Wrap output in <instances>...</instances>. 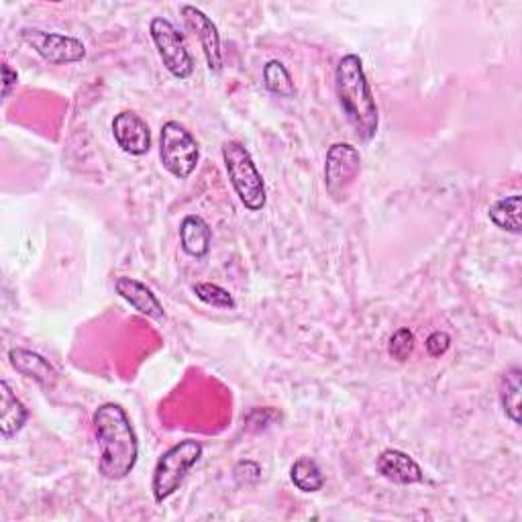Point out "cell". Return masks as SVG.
<instances>
[{
	"label": "cell",
	"mask_w": 522,
	"mask_h": 522,
	"mask_svg": "<svg viewBox=\"0 0 522 522\" xmlns=\"http://www.w3.org/2000/svg\"><path fill=\"white\" fill-rule=\"evenodd\" d=\"M92 425L100 449V476L111 482L127 480L139 459V439L129 414L121 404L104 402L94 410Z\"/></svg>",
	"instance_id": "cell-1"
},
{
	"label": "cell",
	"mask_w": 522,
	"mask_h": 522,
	"mask_svg": "<svg viewBox=\"0 0 522 522\" xmlns=\"http://www.w3.org/2000/svg\"><path fill=\"white\" fill-rule=\"evenodd\" d=\"M335 92L355 135L361 141H372L378 135L380 113L359 56L347 54L339 60L335 68Z\"/></svg>",
	"instance_id": "cell-2"
},
{
	"label": "cell",
	"mask_w": 522,
	"mask_h": 522,
	"mask_svg": "<svg viewBox=\"0 0 522 522\" xmlns=\"http://www.w3.org/2000/svg\"><path fill=\"white\" fill-rule=\"evenodd\" d=\"M221 151L229 182L241 204L251 213L264 211L268 202L266 182L257 170L249 149L241 141H225Z\"/></svg>",
	"instance_id": "cell-3"
},
{
	"label": "cell",
	"mask_w": 522,
	"mask_h": 522,
	"mask_svg": "<svg viewBox=\"0 0 522 522\" xmlns=\"http://www.w3.org/2000/svg\"><path fill=\"white\" fill-rule=\"evenodd\" d=\"M202 451H204L202 443L194 439H184L174 447H170L158 459L153 469V482H151L155 502L162 504L164 500L172 498L180 490L190 469L200 461Z\"/></svg>",
	"instance_id": "cell-4"
},
{
	"label": "cell",
	"mask_w": 522,
	"mask_h": 522,
	"mask_svg": "<svg viewBox=\"0 0 522 522\" xmlns=\"http://www.w3.org/2000/svg\"><path fill=\"white\" fill-rule=\"evenodd\" d=\"M160 160L162 166L178 180H186L194 174L200 162V145L182 123H164L160 133Z\"/></svg>",
	"instance_id": "cell-5"
},
{
	"label": "cell",
	"mask_w": 522,
	"mask_h": 522,
	"mask_svg": "<svg viewBox=\"0 0 522 522\" xmlns=\"http://www.w3.org/2000/svg\"><path fill=\"white\" fill-rule=\"evenodd\" d=\"M151 41L158 49L164 68L178 80H188L194 74V58L184 43L176 25L164 17H153L149 23Z\"/></svg>",
	"instance_id": "cell-6"
},
{
	"label": "cell",
	"mask_w": 522,
	"mask_h": 522,
	"mask_svg": "<svg viewBox=\"0 0 522 522\" xmlns=\"http://www.w3.org/2000/svg\"><path fill=\"white\" fill-rule=\"evenodd\" d=\"M21 39L33 47L35 54L54 66L78 64L86 58V45L72 35L51 33L43 29H21Z\"/></svg>",
	"instance_id": "cell-7"
},
{
	"label": "cell",
	"mask_w": 522,
	"mask_h": 522,
	"mask_svg": "<svg viewBox=\"0 0 522 522\" xmlns=\"http://www.w3.org/2000/svg\"><path fill=\"white\" fill-rule=\"evenodd\" d=\"M361 172V155L351 143H333L325 158V186L333 200L347 198Z\"/></svg>",
	"instance_id": "cell-8"
},
{
	"label": "cell",
	"mask_w": 522,
	"mask_h": 522,
	"mask_svg": "<svg viewBox=\"0 0 522 522\" xmlns=\"http://www.w3.org/2000/svg\"><path fill=\"white\" fill-rule=\"evenodd\" d=\"M180 13H182L188 29L196 35V39L202 47L208 70H211L213 74H219L223 70V47H221V33L217 29V25L204 11H200L192 5H182Z\"/></svg>",
	"instance_id": "cell-9"
},
{
	"label": "cell",
	"mask_w": 522,
	"mask_h": 522,
	"mask_svg": "<svg viewBox=\"0 0 522 522\" xmlns=\"http://www.w3.org/2000/svg\"><path fill=\"white\" fill-rule=\"evenodd\" d=\"M113 137L117 145L133 158H141L151 149V129L135 111H121L113 119Z\"/></svg>",
	"instance_id": "cell-10"
},
{
	"label": "cell",
	"mask_w": 522,
	"mask_h": 522,
	"mask_svg": "<svg viewBox=\"0 0 522 522\" xmlns=\"http://www.w3.org/2000/svg\"><path fill=\"white\" fill-rule=\"evenodd\" d=\"M115 290L123 300H127L139 312V315L158 321V323L166 321L164 304L160 302L158 296L153 294V290L149 286H145L143 282L129 278V276H121V278L115 280Z\"/></svg>",
	"instance_id": "cell-11"
},
{
	"label": "cell",
	"mask_w": 522,
	"mask_h": 522,
	"mask_svg": "<svg viewBox=\"0 0 522 522\" xmlns=\"http://www.w3.org/2000/svg\"><path fill=\"white\" fill-rule=\"evenodd\" d=\"M376 467L382 478L398 486H412V484H421L425 480L421 465L400 449L382 451Z\"/></svg>",
	"instance_id": "cell-12"
},
{
	"label": "cell",
	"mask_w": 522,
	"mask_h": 522,
	"mask_svg": "<svg viewBox=\"0 0 522 522\" xmlns=\"http://www.w3.org/2000/svg\"><path fill=\"white\" fill-rule=\"evenodd\" d=\"M9 363L13 365L15 372L37 382L43 388H54V384L58 382V372L54 365H51L43 355L31 349H23V347L11 349Z\"/></svg>",
	"instance_id": "cell-13"
},
{
	"label": "cell",
	"mask_w": 522,
	"mask_h": 522,
	"mask_svg": "<svg viewBox=\"0 0 522 522\" xmlns=\"http://www.w3.org/2000/svg\"><path fill=\"white\" fill-rule=\"evenodd\" d=\"M27 421L29 408L17 398L11 384L3 380L0 382V433H3V439L9 441L21 433Z\"/></svg>",
	"instance_id": "cell-14"
},
{
	"label": "cell",
	"mask_w": 522,
	"mask_h": 522,
	"mask_svg": "<svg viewBox=\"0 0 522 522\" xmlns=\"http://www.w3.org/2000/svg\"><path fill=\"white\" fill-rule=\"evenodd\" d=\"M213 231L208 223L198 215H188L180 223V245L190 257H204L211 251Z\"/></svg>",
	"instance_id": "cell-15"
},
{
	"label": "cell",
	"mask_w": 522,
	"mask_h": 522,
	"mask_svg": "<svg viewBox=\"0 0 522 522\" xmlns=\"http://www.w3.org/2000/svg\"><path fill=\"white\" fill-rule=\"evenodd\" d=\"M520 204H522V198L520 194H510V196H504L500 200H496L490 211H488V217L490 221L506 231V233H512V235H518L522 231V221H520Z\"/></svg>",
	"instance_id": "cell-16"
},
{
	"label": "cell",
	"mask_w": 522,
	"mask_h": 522,
	"mask_svg": "<svg viewBox=\"0 0 522 522\" xmlns=\"http://www.w3.org/2000/svg\"><path fill=\"white\" fill-rule=\"evenodd\" d=\"M522 372L518 365L506 370L500 380V404L506 414V419H510L514 425H520V392H522Z\"/></svg>",
	"instance_id": "cell-17"
},
{
	"label": "cell",
	"mask_w": 522,
	"mask_h": 522,
	"mask_svg": "<svg viewBox=\"0 0 522 522\" xmlns=\"http://www.w3.org/2000/svg\"><path fill=\"white\" fill-rule=\"evenodd\" d=\"M290 480L304 494L319 492L325 486L323 469L319 467V463L315 459L306 457V455L294 461V465L290 469Z\"/></svg>",
	"instance_id": "cell-18"
},
{
	"label": "cell",
	"mask_w": 522,
	"mask_h": 522,
	"mask_svg": "<svg viewBox=\"0 0 522 522\" xmlns=\"http://www.w3.org/2000/svg\"><path fill=\"white\" fill-rule=\"evenodd\" d=\"M264 84L272 94L282 96V98H292L296 94L294 80H292L288 68L280 60H270L264 66Z\"/></svg>",
	"instance_id": "cell-19"
},
{
	"label": "cell",
	"mask_w": 522,
	"mask_h": 522,
	"mask_svg": "<svg viewBox=\"0 0 522 522\" xmlns=\"http://www.w3.org/2000/svg\"><path fill=\"white\" fill-rule=\"evenodd\" d=\"M194 294L198 300H202L204 304L213 306V308H223V310H233L237 306L235 298L231 296L229 290H225L219 284L213 282H200L194 286Z\"/></svg>",
	"instance_id": "cell-20"
},
{
	"label": "cell",
	"mask_w": 522,
	"mask_h": 522,
	"mask_svg": "<svg viewBox=\"0 0 522 522\" xmlns=\"http://www.w3.org/2000/svg\"><path fill=\"white\" fill-rule=\"evenodd\" d=\"M412 349H414V333L406 327L398 329L392 339H390V345H388V353L394 361L398 363H404L410 355H412Z\"/></svg>",
	"instance_id": "cell-21"
},
{
	"label": "cell",
	"mask_w": 522,
	"mask_h": 522,
	"mask_svg": "<svg viewBox=\"0 0 522 522\" xmlns=\"http://www.w3.org/2000/svg\"><path fill=\"white\" fill-rule=\"evenodd\" d=\"M261 478V467L255 461H239L235 465V480L241 486H251L257 484V480Z\"/></svg>",
	"instance_id": "cell-22"
},
{
	"label": "cell",
	"mask_w": 522,
	"mask_h": 522,
	"mask_svg": "<svg viewBox=\"0 0 522 522\" xmlns=\"http://www.w3.org/2000/svg\"><path fill=\"white\" fill-rule=\"evenodd\" d=\"M425 347H427V353L431 357H443L451 347V335L445 333V331H435L427 337Z\"/></svg>",
	"instance_id": "cell-23"
},
{
	"label": "cell",
	"mask_w": 522,
	"mask_h": 522,
	"mask_svg": "<svg viewBox=\"0 0 522 522\" xmlns=\"http://www.w3.org/2000/svg\"><path fill=\"white\" fill-rule=\"evenodd\" d=\"M17 82H19V74L9 64H3V96L5 98L11 96V90L17 86Z\"/></svg>",
	"instance_id": "cell-24"
}]
</instances>
